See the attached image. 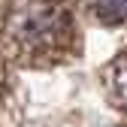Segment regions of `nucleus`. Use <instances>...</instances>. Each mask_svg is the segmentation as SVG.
Returning <instances> with one entry per match:
<instances>
[{
	"label": "nucleus",
	"mask_w": 127,
	"mask_h": 127,
	"mask_svg": "<svg viewBox=\"0 0 127 127\" xmlns=\"http://www.w3.org/2000/svg\"><path fill=\"white\" fill-rule=\"evenodd\" d=\"M109 94H112V103L127 112V52L118 55L109 67Z\"/></svg>",
	"instance_id": "obj_2"
},
{
	"label": "nucleus",
	"mask_w": 127,
	"mask_h": 127,
	"mask_svg": "<svg viewBox=\"0 0 127 127\" xmlns=\"http://www.w3.org/2000/svg\"><path fill=\"white\" fill-rule=\"evenodd\" d=\"M91 9L106 24L127 21V0H91Z\"/></svg>",
	"instance_id": "obj_3"
},
{
	"label": "nucleus",
	"mask_w": 127,
	"mask_h": 127,
	"mask_svg": "<svg viewBox=\"0 0 127 127\" xmlns=\"http://www.w3.org/2000/svg\"><path fill=\"white\" fill-rule=\"evenodd\" d=\"M3 30L12 52L24 61H55L73 42V15L61 0H6Z\"/></svg>",
	"instance_id": "obj_1"
}]
</instances>
